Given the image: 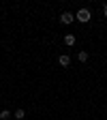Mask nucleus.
<instances>
[{
    "label": "nucleus",
    "instance_id": "39448f33",
    "mask_svg": "<svg viewBox=\"0 0 107 120\" xmlns=\"http://www.w3.org/2000/svg\"><path fill=\"white\" fill-rule=\"evenodd\" d=\"M13 116H15V120H22V118L26 116V112H24V109H15V114H13Z\"/></svg>",
    "mask_w": 107,
    "mask_h": 120
},
{
    "label": "nucleus",
    "instance_id": "20e7f679",
    "mask_svg": "<svg viewBox=\"0 0 107 120\" xmlns=\"http://www.w3.org/2000/svg\"><path fill=\"white\" fill-rule=\"evenodd\" d=\"M75 43H77V39H75V34H64V45H69V47H73Z\"/></svg>",
    "mask_w": 107,
    "mask_h": 120
},
{
    "label": "nucleus",
    "instance_id": "6e6552de",
    "mask_svg": "<svg viewBox=\"0 0 107 120\" xmlns=\"http://www.w3.org/2000/svg\"><path fill=\"white\" fill-rule=\"evenodd\" d=\"M103 13H105V17H107V4H105V7H103Z\"/></svg>",
    "mask_w": 107,
    "mask_h": 120
},
{
    "label": "nucleus",
    "instance_id": "0eeeda50",
    "mask_svg": "<svg viewBox=\"0 0 107 120\" xmlns=\"http://www.w3.org/2000/svg\"><path fill=\"white\" fill-rule=\"evenodd\" d=\"M9 116H11V112H9V109H2V112H0V120H7Z\"/></svg>",
    "mask_w": 107,
    "mask_h": 120
},
{
    "label": "nucleus",
    "instance_id": "f03ea898",
    "mask_svg": "<svg viewBox=\"0 0 107 120\" xmlns=\"http://www.w3.org/2000/svg\"><path fill=\"white\" fill-rule=\"evenodd\" d=\"M60 22H62V24H73L75 22V15L71 11H64L62 15H60Z\"/></svg>",
    "mask_w": 107,
    "mask_h": 120
},
{
    "label": "nucleus",
    "instance_id": "f257e3e1",
    "mask_svg": "<svg viewBox=\"0 0 107 120\" xmlns=\"http://www.w3.org/2000/svg\"><path fill=\"white\" fill-rule=\"evenodd\" d=\"M90 17H92V13H90L88 9H79V11H77V15H75V19H77V22H81V24L90 22Z\"/></svg>",
    "mask_w": 107,
    "mask_h": 120
},
{
    "label": "nucleus",
    "instance_id": "423d86ee",
    "mask_svg": "<svg viewBox=\"0 0 107 120\" xmlns=\"http://www.w3.org/2000/svg\"><path fill=\"white\" fill-rule=\"evenodd\" d=\"M77 60H79V62H86V60H88V52H79L77 54Z\"/></svg>",
    "mask_w": 107,
    "mask_h": 120
},
{
    "label": "nucleus",
    "instance_id": "7ed1b4c3",
    "mask_svg": "<svg viewBox=\"0 0 107 120\" xmlns=\"http://www.w3.org/2000/svg\"><path fill=\"white\" fill-rule=\"evenodd\" d=\"M58 62H60V67H69L71 64V56L69 54H62V56L58 58Z\"/></svg>",
    "mask_w": 107,
    "mask_h": 120
}]
</instances>
